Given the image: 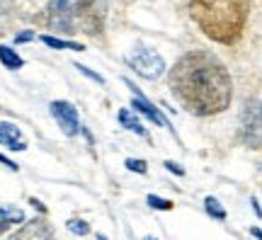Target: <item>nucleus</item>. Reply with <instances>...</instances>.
<instances>
[{
    "instance_id": "1",
    "label": "nucleus",
    "mask_w": 262,
    "mask_h": 240,
    "mask_svg": "<svg viewBox=\"0 0 262 240\" xmlns=\"http://www.w3.org/2000/svg\"><path fill=\"white\" fill-rule=\"evenodd\" d=\"M170 90L187 112L211 117L233 97V80L226 66L209 51H189L170 71Z\"/></svg>"
},
{
    "instance_id": "2",
    "label": "nucleus",
    "mask_w": 262,
    "mask_h": 240,
    "mask_svg": "<svg viewBox=\"0 0 262 240\" xmlns=\"http://www.w3.org/2000/svg\"><path fill=\"white\" fill-rule=\"evenodd\" d=\"M250 15V0H192L189 17L209 39L233 44L243 34Z\"/></svg>"
},
{
    "instance_id": "3",
    "label": "nucleus",
    "mask_w": 262,
    "mask_h": 240,
    "mask_svg": "<svg viewBox=\"0 0 262 240\" xmlns=\"http://www.w3.org/2000/svg\"><path fill=\"white\" fill-rule=\"evenodd\" d=\"M49 22L66 34H97L104 17V0H49Z\"/></svg>"
},
{
    "instance_id": "4",
    "label": "nucleus",
    "mask_w": 262,
    "mask_h": 240,
    "mask_svg": "<svg viewBox=\"0 0 262 240\" xmlns=\"http://www.w3.org/2000/svg\"><path fill=\"white\" fill-rule=\"evenodd\" d=\"M126 61L129 66L141 75V78H146V80H158L163 71H165V61H163V56L158 51H153V49L143 47V44H136V47L129 51L126 56Z\"/></svg>"
},
{
    "instance_id": "5",
    "label": "nucleus",
    "mask_w": 262,
    "mask_h": 240,
    "mask_svg": "<svg viewBox=\"0 0 262 240\" xmlns=\"http://www.w3.org/2000/svg\"><path fill=\"white\" fill-rule=\"evenodd\" d=\"M241 131H243L245 143L253 148H260V102H245L243 121H241Z\"/></svg>"
},
{
    "instance_id": "6",
    "label": "nucleus",
    "mask_w": 262,
    "mask_h": 240,
    "mask_svg": "<svg viewBox=\"0 0 262 240\" xmlns=\"http://www.w3.org/2000/svg\"><path fill=\"white\" fill-rule=\"evenodd\" d=\"M51 114L56 117L58 126H61V131H63L66 136H75V134H78V129H80L78 110H75L71 102H63V100L51 102Z\"/></svg>"
},
{
    "instance_id": "7",
    "label": "nucleus",
    "mask_w": 262,
    "mask_h": 240,
    "mask_svg": "<svg viewBox=\"0 0 262 240\" xmlns=\"http://www.w3.org/2000/svg\"><path fill=\"white\" fill-rule=\"evenodd\" d=\"M8 240H54V233L44 219H34V221L25 223L17 233H12Z\"/></svg>"
},
{
    "instance_id": "8",
    "label": "nucleus",
    "mask_w": 262,
    "mask_h": 240,
    "mask_svg": "<svg viewBox=\"0 0 262 240\" xmlns=\"http://www.w3.org/2000/svg\"><path fill=\"white\" fill-rule=\"evenodd\" d=\"M0 143L8 150H27V141L22 139V131L10 121H0Z\"/></svg>"
},
{
    "instance_id": "9",
    "label": "nucleus",
    "mask_w": 262,
    "mask_h": 240,
    "mask_svg": "<svg viewBox=\"0 0 262 240\" xmlns=\"http://www.w3.org/2000/svg\"><path fill=\"white\" fill-rule=\"evenodd\" d=\"M131 107H134V112H141V114H146L150 121H156L158 126H168L165 124V119L160 117V112H158V107H153L150 102H146L143 97H136V100L131 102Z\"/></svg>"
},
{
    "instance_id": "10",
    "label": "nucleus",
    "mask_w": 262,
    "mask_h": 240,
    "mask_svg": "<svg viewBox=\"0 0 262 240\" xmlns=\"http://www.w3.org/2000/svg\"><path fill=\"white\" fill-rule=\"evenodd\" d=\"M119 124L122 126H126L129 131H134V134H139V136H146V129L141 126V121L136 119V114L131 110H122L119 112Z\"/></svg>"
},
{
    "instance_id": "11",
    "label": "nucleus",
    "mask_w": 262,
    "mask_h": 240,
    "mask_svg": "<svg viewBox=\"0 0 262 240\" xmlns=\"http://www.w3.org/2000/svg\"><path fill=\"white\" fill-rule=\"evenodd\" d=\"M0 61H3V66L10 68V71H17V68H22V63H25L17 56V51L10 47H0Z\"/></svg>"
},
{
    "instance_id": "12",
    "label": "nucleus",
    "mask_w": 262,
    "mask_h": 240,
    "mask_svg": "<svg viewBox=\"0 0 262 240\" xmlns=\"http://www.w3.org/2000/svg\"><path fill=\"white\" fill-rule=\"evenodd\" d=\"M0 219L5 223H19V221H25V213H22V209H17V206L5 204V206H0Z\"/></svg>"
},
{
    "instance_id": "13",
    "label": "nucleus",
    "mask_w": 262,
    "mask_h": 240,
    "mask_svg": "<svg viewBox=\"0 0 262 240\" xmlns=\"http://www.w3.org/2000/svg\"><path fill=\"white\" fill-rule=\"evenodd\" d=\"M41 41L47 44V47L51 49H75V51H83V44H73V41H61V39L56 37H41Z\"/></svg>"
},
{
    "instance_id": "14",
    "label": "nucleus",
    "mask_w": 262,
    "mask_h": 240,
    "mask_svg": "<svg viewBox=\"0 0 262 240\" xmlns=\"http://www.w3.org/2000/svg\"><path fill=\"white\" fill-rule=\"evenodd\" d=\"M66 228L73 233V235H88L90 233V226L85 221H80V219H71V221L66 223Z\"/></svg>"
},
{
    "instance_id": "15",
    "label": "nucleus",
    "mask_w": 262,
    "mask_h": 240,
    "mask_svg": "<svg viewBox=\"0 0 262 240\" xmlns=\"http://www.w3.org/2000/svg\"><path fill=\"white\" fill-rule=\"evenodd\" d=\"M204 204H206V211L211 213L214 219H219V221H224V219H226V211L221 209V204L216 202L214 197H206V202H204Z\"/></svg>"
},
{
    "instance_id": "16",
    "label": "nucleus",
    "mask_w": 262,
    "mask_h": 240,
    "mask_svg": "<svg viewBox=\"0 0 262 240\" xmlns=\"http://www.w3.org/2000/svg\"><path fill=\"white\" fill-rule=\"evenodd\" d=\"M148 204L153 206V209H160V211H170V209H172V202H168V199H160V197H153V194L148 197Z\"/></svg>"
},
{
    "instance_id": "17",
    "label": "nucleus",
    "mask_w": 262,
    "mask_h": 240,
    "mask_svg": "<svg viewBox=\"0 0 262 240\" xmlns=\"http://www.w3.org/2000/svg\"><path fill=\"white\" fill-rule=\"evenodd\" d=\"M126 167H129V170H136V172H141V175L148 170L143 160H134V158H129V160H126Z\"/></svg>"
},
{
    "instance_id": "18",
    "label": "nucleus",
    "mask_w": 262,
    "mask_h": 240,
    "mask_svg": "<svg viewBox=\"0 0 262 240\" xmlns=\"http://www.w3.org/2000/svg\"><path fill=\"white\" fill-rule=\"evenodd\" d=\"M75 68H78V71H80L83 75H88V78H93L95 83H100V85L104 83V78H102V75H97V73H93V71H88V68H85L83 63H75Z\"/></svg>"
},
{
    "instance_id": "19",
    "label": "nucleus",
    "mask_w": 262,
    "mask_h": 240,
    "mask_svg": "<svg viewBox=\"0 0 262 240\" xmlns=\"http://www.w3.org/2000/svg\"><path fill=\"white\" fill-rule=\"evenodd\" d=\"M10 10V0H0V17H5Z\"/></svg>"
},
{
    "instance_id": "20",
    "label": "nucleus",
    "mask_w": 262,
    "mask_h": 240,
    "mask_svg": "<svg viewBox=\"0 0 262 240\" xmlns=\"http://www.w3.org/2000/svg\"><path fill=\"white\" fill-rule=\"evenodd\" d=\"M0 163H3V165H8L10 170H17V165H15L12 160H8V158H5V156H0Z\"/></svg>"
},
{
    "instance_id": "21",
    "label": "nucleus",
    "mask_w": 262,
    "mask_h": 240,
    "mask_svg": "<svg viewBox=\"0 0 262 240\" xmlns=\"http://www.w3.org/2000/svg\"><path fill=\"white\" fill-rule=\"evenodd\" d=\"M32 37H34L32 32H25V34H19V37H15V39H17V41H29Z\"/></svg>"
},
{
    "instance_id": "22",
    "label": "nucleus",
    "mask_w": 262,
    "mask_h": 240,
    "mask_svg": "<svg viewBox=\"0 0 262 240\" xmlns=\"http://www.w3.org/2000/svg\"><path fill=\"white\" fill-rule=\"evenodd\" d=\"M165 167H168V170H175L178 175H182V170L178 167V163H165Z\"/></svg>"
},
{
    "instance_id": "23",
    "label": "nucleus",
    "mask_w": 262,
    "mask_h": 240,
    "mask_svg": "<svg viewBox=\"0 0 262 240\" xmlns=\"http://www.w3.org/2000/svg\"><path fill=\"white\" fill-rule=\"evenodd\" d=\"M8 228H10V223H5L3 219H0V235H3V233L8 231Z\"/></svg>"
},
{
    "instance_id": "24",
    "label": "nucleus",
    "mask_w": 262,
    "mask_h": 240,
    "mask_svg": "<svg viewBox=\"0 0 262 240\" xmlns=\"http://www.w3.org/2000/svg\"><path fill=\"white\" fill-rule=\"evenodd\" d=\"M32 204H34V209H39V211H44V206H41V202H37V199H32Z\"/></svg>"
}]
</instances>
